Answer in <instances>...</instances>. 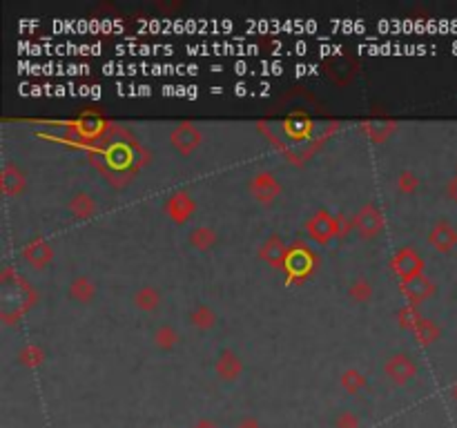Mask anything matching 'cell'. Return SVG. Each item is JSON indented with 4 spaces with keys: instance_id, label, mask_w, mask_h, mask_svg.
Returning a JSON list of instances; mask_svg holds the SVG:
<instances>
[{
    "instance_id": "18",
    "label": "cell",
    "mask_w": 457,
    "mask_h": 428,
    "mask_svg": "<svg viewBox=\"0 0 457 428\" xmlns=\"http://www.w3.org/2000/svg\"><path fill=\"white\" fill-rule=\"evenodd\" d=\"M214 232L210 230V227H196V230L190 234V243L194 248H198V250H207L212 243H214Z\"/></svg>"
},
{
    "instance_id": "14",
    "label": "cell",
    "mask_w": 457,
    "mask_h": 428,
    "mask_svg": "<svg viewBox=\"0 0 457 428\" xmlns=\"http://www.w3.org/2000/svg\"><path fill=\"white\" fill-rule=\"evenodd\" d=\"M216 371L221 377H225V380H230V377H236L241 373V362L239 357L232 355V353H223L221 360L216 362Z\"/></svg>"
},
{
    "instance_id": "27",
    "label": "cell",
    "mask_w": 457,
    "mask_h": 428,
    "mask_svg": "<svg viewBox=\"0 0 457 428\" xmlns=\"http://www.w3.org/2000/svg\"><path fill=\"white\" fill-rule=\"evenodd\" d=\"M453 393H455V397H457V386H455V388H453Z\"/></svg>"
},
{
    "instance_id": "15",
    "label": "cell",
    "mask_w": 457,
    "mask_h": 428,
    "mask_svg": "<svg viewBox=\"0 0 457 428\" xmlns=\"http://www.w3.org/2000/svg\"><path fill=\"white\" fill-rule=\"evenodd\" d=\"M413 333L415 337L420 339V344H433L437 337H440V331H437V326L429 319H420L415 326H413Z\"/></svg>"
},
{
    "instance_id": "25",
    "label": "cell",
    "mask_w": 457,
    "mask_h": 428,
    "mask_svg": "<svg viewBox=\"0 0 457 428\" xmlns=\"http://www.w3.org/2000/svg\"><path fill=\"white\" fill-rule=\"evenodd\" d=\"M400 319H402V324H404L406 328H411V331H413V326H415L417 322H420L422 317L417 315V313H413L411 308H406V310H402V313H400Z\"/></svg>"
},
{
    "instance_id": "1",
    "label": "cell",
    "mask_w": 457,
    "mask_h": 428,
    "mask_svg": "<svg viewBox=\"0 0 457 428\" xmlns=\"http://www.w3.org/2000/svg\"><path fill=\"white\" fill-rule=\"evenodd\" d=\"M355 225H357V230L362 232V236H375V234H380V230L384 227V214L375 203H369L357 212Z\"/></svg>"
},
{
    "instance_id": "4",
    "label": "cell",
    "mask_w": 457,
    "mask_h": 428,
    "mask_svg": "<svg viewBox=\"0 0 457 428\" xmlns=\"http://www.w3.org/2000/svg\"><path fill=\"white\" fill-rule=\"evenodd\" d=\"M172 143H174V147H176L178 152L190 154L194 147L201 143V134H198V129L194 125L183 123V125H178L172 132Z\"/></svg>"
},
{
    "instance_id": "22",
    "label": "cell",
    "mask_w": 457,
    "mask_h": 428,
    "mask_svg": "<svg viewBox=\"0 0 457 428\" xmlns=\"http://www.w3.org/2000/svg\"><path fill=\"white\" fill-rule=\"evenodd\" d=\"M371 286H369V281H364V279H360V281H355L353 286H351V297L353 299H357V301H366V299H371Z\"/></svg>"
},
{
    "instance_id": "20",
    "label": "cell",
    "mask_w": 457,
    "mask_h": 428,
    "mask_svg": "<svg viewBox=\"0 0 457 428\" xmlns=\"http://www.w3.org/2000/svg\"><path fill=\"white\" fill-rule=\"evenodd\" d=\"M69 207H72V212L76 216H87V214H92V210H94V201L85 194H78V196L72 198Z\"/></svg>"
},
{
    "instance_id": "3",
    "label": "cell",
    "mask_w": 457,
    "mask_h": 428,
    "mask_svg": "<svg viewBox=\"0 0 457 428\" xmlns=\"http://www.w3.org/2000/svg\"><path fill=\"white\" fill-rule=\"evenodd\" d=\"M433 290H435L433 281L431 279H426L424 275H417V277L409 279V281H404V286H402V292L411 304H422L424 299H429V297L433 295Z\"/></svg>"
},
{
    "instance_id": "7",
    "label": "cell",
    "mask_w": 457,
    "mask_h": 428,
    "mask_svg": "<svg viewBox=\"0 0 457 428\" xmlns=\"http://www.w3.org/2000/svg\"><path fill=\"white\" fill-rule=\"evenodd\" d=\"M429 241H431V245L437 248L440 252H449L451 248L455 245V241H457V232H455V227H453L451 223L440 221V223H437L433 230H431Z\"/></svg>"
},
{
    "instance_id": "5",
    "label": "cell",
    "mask_w": 457,
    "mask_h": 428,
    "mask_svg": "<svg viewBox=\"0 0 457 428\" xmlns=\"http://www.w3.org/2000/svg\"><path fill=\"white\" fill-rule=\"evenodd\" d=\"M308 232L317 241H328L337 232V221L328 212H317L310 221H308Z\"/></svg>"
},
{
    "instance_id": "10",
    "label": "cell",
    "mask_w": 457,
    "mask_h": 428,
    "mask_svg": "<svg viewBox=\"0 0 457 428\" xmlns=\"http://www.w3.org/2000/svg\"><path fill=\"white\" fill-rule=\"evenodd\" d=\"M25 185V176L23 172L14 165H5L3 172H0V187H3L5 194H18Z\"/></svg>"
},
{
    "instance_id": "17",
    "label": "cell",
    "mask_w": 457,
    "mask_h": 428,
    "mask_svg": "<svg viewBox=\"0 0 457 428\" xmlns=\"http://www.w3.org/2000/svg\"><path fill=\"white\" fill-rule=\"evenodd\" d=\"M134 304L143 310H154L156 304H158V292L154 290L152 286H143L141 290L134 295Z\"/></svg>"
},
{
    "instance_id": "19",
    "label": "cell",
    "mask_w": 457,
    "mask_h": 428,
    "mask_svg": "<svg viewBox=\"0 0 457 428\" xmlns=\"http://www.w3.org/2000/svg\"><path fill=\"white\" fill-rule=\"evenodd\" d=\"M214 322H216V317L207 306H198L196 310L192 313V324L196 328H210Z\"/></svg>"
},
{
    "instance_id": "21",
    "label": "cell",
    "mask_w": 457,
    "mask_h": 428,
    "mask_svg": "<svg viewBox=\"0 0 457 428\" xmlns=\"http://www.w3.org/2000/svg\"><path fill=\"white\" fill-rule=\"evenodd\" d=\"M154 339H156V344L161 346V348H172L176 344V339H178V335L174 333V328L163 326V328H158V331H156Z\"/></svg>"
},
{
    "instance_id": "26",
    "label": "cell",
    "mask_w": 457,
    "mask_h": 428,
    "mask_svg": "<svg viewBox=\"0 0 457 428\" xmlns=\"http://www.w3.org/2000/svg\"><path fill=\"white\" fill-rule=\"evenodd\" d=\"M400 185H402V190H404V192L413 190V187L417 185V178H415V174H411V172H404V174H402V178H400Z\"/></svg>"
},
{
    "instance_id": "12",
    "label": "cell",
    "mask_w": 457,
    "mask_h": 428,
    "mask_svg": "<svg viewBox=\"0 0 457 428\" xmlns=\"http://www.w3.org/2000/svg\"><path fill=\"white\" fill-rule=\"evenodd\" d=\"M192 207H194V203H192L190 198H187V194H183V192L174 194V196L170 198V203H167V210H170V214L176 218V221H185V218L190 216Z\"/></svg>"
},
{
    "instance_id": "2",
    "label": "cell",
    "mask_w": 457,
    "mask_h": 428,
    "mask_svg": "<svg viewBox=\"0 0 457 428\" xmlns=\"http://www.w3.org/2000/svg\"><path fill=\"white\" fill-rule=\"evenodd\" d=\"M393 268H395V272L404 279V281H409V279L422 275L424 261L415 250H411V248H404V250H400L393 257Z\"/></svg>"
},
{
    "instance_id": "24",
    "label": "cell",
    "mask_w": 457,
    "mask_h": 428,
    "mask_svg": "<svg viewBox=\"0 0 457 428\" xmlns=\"http://www.w3.org/2000/svg\"><path fill=\"white\" fill-rule=\"evenodd\" d=\"M41 357H43V353L38 351L36 346H29V348H25V351H23L21 360H23L25 364L32 366V364H38V362H41Z\"/></svg>"
},
{
    "instance_id": "23",
    "label": "cell",
    "mask_w": 457,
    "mask_h": 428,
    "mask_svg": "<svg viewBox=\"0 0 457 428\" xmlns=\"http://www.w3.org/2000/svg\"><path fill=\"white\" fill-rule=\"evenodd\" d=\"M344 386H348L351 391H357V388H360L362 384H364V375H360V373H355V371H348L344 375Z\"/></svg>"
},
{
    "instance_id": "13",
    "label": "cell",
    "mask_w": 457,
    "mask_h": 428,
    "mask_svg": "<svg viewBox=\"0 0 457 428\" xmlns=\"http://www.w3.org/2000/svg\"><path fill=\"white\" fill-rule=\"evenodd\" d=\"M313 266V259L310 254H308L306 250H297V252H290L288 254V261H286V268L290 275H306L308 270H310Z\"/></svg>"
},
{
    "instance_id": "16",
    "label": "cell",
    "mask_w": 457,
    "mask_h": 428,
    "mask_svg": "<svg viewBox=\"0 0 457 428\" xmlns=\"http://www.w3.org/2000/svg\"><path fill=\"white\" fill-rule=\"evenodd\" d=\"M69 295L74 297V299L78 301H89L94 295V283L89 281L87 277H78L76 281L72 283V288H69Z\"/></svg>"
},
{
    "instance_id": "9",
    "label": "cell",
    "mask_w": 457,
    "mask_h": 428,
    "mask_svg": "<svg viewBox=\"0 0 457 428\" xmlns=\"http://www.w3.org/2000/svg\"><path fill=\"white\" fill-rule=\"evenodd\" d=\"M261 257L265 259L268 263H272V266H281V263H286V261H288V248H286V243L281 241L279 236L272 234V236L265 241L263 250H261Z\"/></svg>"
},
{
    "instance_id": "8",
    "label": "cell",
    "mask_w": 457,
    "mask_h": 428,
    "mask_svg": "<svg viewBox=\"0 0 457 428\" xmlns=\"http://www.w3.org/2000/svg\"><path fill=\"white\" fill-rule=\"evenodd\" d=\"M25 259L36 268L47 266L49 259H52V248H49V243L43 241V239H36V241L25 245Z\"/></svg>"
},
{
    "instance_id": "11",
    "label": "cell",
    "mask_w": 457,
    "mask_h": 428,
    "mask_svg": "<svg viewBox=\"0 0 457 428\" xmlns=\"http://www.w3.org/2000/svg\"><path fill=\"white\" fill-rule=\"evenodd\" d=\"M250 187L257 194V198H261V201H272V198L279 194V183L274 181L272 174H259L252 181Z\"/></svg>"
},
{
    "instance_id": "6",
    "label": "cell",
    "mask_w": 457,
    "mask_h": 428,
    "mask_svg": "<svg viewBox=\"0 0 457 428\" xmlns=\"http://www.w3.org/2000/svg\"><path fill=\"white\" fill-rule=\"evenodd\" d=\"M386 373H389V377L397 384H404L417 373V368L406 355H395L389 360V364H386Z\"/></svg>"
}]
</instances>
